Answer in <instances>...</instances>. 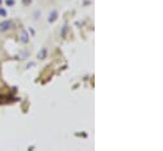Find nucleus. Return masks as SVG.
<instances>
[{"instance_id":"1","label":"nucleus","mask_w":163,"mask_h":151,"mask_svg":"<svg viewBox=\"0 0 163 151\" xmlns=\"http://www.w3.org/2000/svg\"><path fill=\"white\" fill-rule=\"evenodd\" d=\"M10 27H12V23L9 20H4L0 23V32H7Z\"/></svg>"},{"instance_id":"2","label":"nucleus","mask_w":163,"mask_h":151,"mask_svg":"<svg viewBox=\"0 0 163 151\" xmlns=\"http://www.w3.org/2000/svg\"><path fill=\"white\" fill-rule=\"evenodd\" d=\"M56 18H57V12H56V10H53V12L51 13V15L48 17V22H51V23H52V22H54V20H56Z\"/></svg>"},{"instance_id":"3","label":"nucleus","mask_w":163,"mask_h":151,"mask_svg":"<svg viewBox=\"0 0 163 151\" xmlns=\"http://www.w3.org/2000/svg\"><path fill=\"white\" fill-rule=\"evenodd\" d=\"M46 55H47V48H42V51L38 53V58L43 60V58H46Z\"/></svg>"},{"instance_id":"4","label":"nucleus","mask_w":163,"mask_h":151,"mask_svg":"<svg viewBox=\"0 0 163 151\" xmlns=\"http://www.w3.org/2000/svg\"><path fill=\"white\" fill-rule=\"evenodd\" d=\"M22 42H24V43L28 42V34L25 31H23V33H22Z\"/></svg>"},{"instance_id":"5","label":"nucleus","mask_w":163,"mask_h":151,"mask_svg":"<svg viewBox=\"0 0 163 151\" xmlns=\"http://www.w3.org/2000/svg\"><path fill=\"white\" fill-rule=\"evenodd\" d=\"M30 3H32V0H23V4L24 5H29Z\"/></svg>"},{"instance_id":"6","label":"nucleus","mask_w":163,"mask_h":151,"mask_svg":"<svg viewBox=\"0 0 163 151\" xmlns=\"http://www.w3.org/2000/svg\"><path fill=\"white\" fill-rule=\"evenodd\" d=\"M7 4L8 5H14V0H7Z\"/></svg>"},{"instance_id":"7","label":"nucleus","mask_w":163,"mask_h":151,"mask_svg":"<svg viewBox=\"0 0 163 151\" xmlns=\"http://www.w3.org/2000/svg\"><path fill=\"white\" fill-rule=\"evenodd\" d=\"M0 14H2V15H5V10H0Z\"/></svg>"},{"instance_id":"8","label":"nucleus","mask_w":163,"mask_h":151,"mask_svg":"<svg viewBox=\"0 0 163 151\" xmlns=\"http://www.w3.org/2000/svg\"><path fill=\"white\" fill-rule=\"evenodd\" d=\"M0 4H2V2H0Z\"/></svg>"}]
</instances>
